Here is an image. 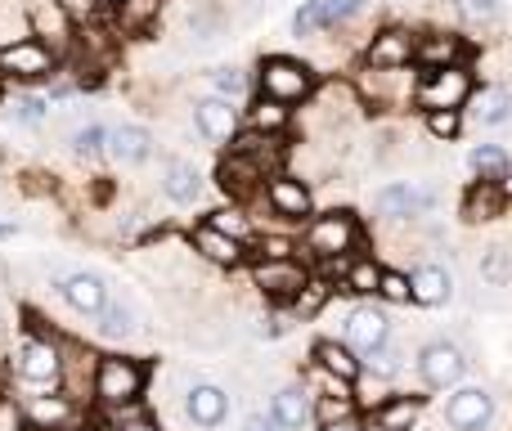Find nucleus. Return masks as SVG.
<instances>
[{"label":"nucleus","mask_w":512,"mask_h":431,"mask_svg":"<svg viewBox=\"0 0 512 431\" xmlns=\"http://www.w3.org/2000/svg\"><path fill=\"white\" fill-rule=\"evenodd\" d=\"M445 418H450V427H459V431H481L490 418H495V396H490L486 387H463L450 396Z\"/></svg>","instance_id":"f8f14e48"},{"label":"nucleus","mask_w":512,"mask_h":431,"mask_svg":"<svg viewBox=\"0 0 512 431\" xmlns=\"http://www.w3.org/2000/svg\"><path fill=\"white\" fill-rule=\"evenodd\" d=\"M54 5L72 18V27H86V23H95V18H99L104 0H54Z\"/></svg>","instance_id":"37998d69"},{"label":"nucleus","mask_w":512,"mask_h":431,"mask_svg":"<svg viewBox=\"0 0 512 431\" xmlns=\"http://www.w3.org/2000/svg\"><path fill=\"white\" fill-rule=\"evenodd\" d=\"M194 126L207 144H230L239 135V108L225 95H207L194 104Z\"/></svg>","instance_id":"1a4fd4ad"},{"label":"nucleus","mask_w":512,"mask_h":431,"mask_svg":"<svg viewBox=\"0 0 512 431\" xmlns=\"http://www.w3.org/2000/svg\"><path fill=\"white\" fill-rule=\"evenodd\" d=\"M261 81V95L279 99V104H301V99L315 95V68L301 59H288V54H270L256 72Z\"/></svg>","instance_id":"f03ea898"},{"label":"nucleus","mask_w":512,"mask_h":431,"mask_svg":"<svg viewBox=\"0 0 512 431\" xmlns=\"http://www.w3.org/2000/svg\"><path fill=\"white\" fill-rule=\"evenodd\" d=\"M117 431H162V427L153 423V418H126V423L117 427Z\"/></svg>","instance_id":"3c124183"},{"label":"nucleus","mask_w":512,"mask_h":431,"mask_svg":"<svg viewBox=\"0 0 512 431\" xmlns=\"http://www.w3.org/2000/svg\"><path fill=\"white\" fill-rule=\"evenodd\" d=\"M504 207H508V194L499 189V180H477V185L468 189V198H463V220H472V225L499 220Z\"/></svg>","instance_id":"4be33fe9"},{"label":"nucleus","mask_w":512,"mask_h":431,"mask_svg":"<svg viewBox=\"0 0 512 431\" xmlns=\"http://www.w3.org/2000/svg\"><path fill=\"white\" fill-rule=\"evenodd\" d=\"M414 99L423 113H432V108H463L472 99L468 68H463V63H454V68H423V81H418Z\"/></svg>","instance_id":"20e7f679"},{"label":"nucleus","mask_w":512,"mask_h":431,"mask_svg":"<svg viewBox=\"0 0 512 431\" xmlns=\"http://www.w3.org/2000/svg\"><path fill=\"white\" fill-rule=\"evenodd\" d=\"M378 297H387V301H396V306H405V301H409V279H405L400 270H382Z\"/></svg>","instance_id":"a18cd8bd"},{"label":"nucleus","mask_w":512,"mask_h":431,"mask_svg":"<svg viewBox=\"0 0 512 431\" xmlns=\"http://www.w3.org/2000/svg\"><path fill=\"white\" fill-rule=\"evenodd\" d=\"M207 225H216L221 234L239 238V243H252V216L243 212V207H221V212L207 216Z\"/></svg>","instance_id":"c9c22d12"},{"label":"nucleus","mask_w":512,"mask_h":431,"mask_svg":"<svg viewBox=\"0 0 512 431\" xmlns=\"http://www.w3.org/2000/svg\"><path fill=\"white\" fill-rule=\"evenodd\" d=\"M14 369H18V378H23V382L45 387V382H54L63 373V351L50 342V337H27V342L18 346Z\"/></svg>","instance_id":"6e6552de"},{"label":"nucleus","mask_w":512,"mask_h":431,"mask_svg":"<svg viewBox=\"0 0 512 431\" xmlns=\"http://www.w3.org/2000/svg\"><path fill=\"white\" fill-rule=\"evenodd\" d=\"M185 414H189V423H198V427H221L225 414H230V391L216 387V382H198L185 396Z\"/></svg>","instance_id":"f3484780"},{"label":"nucleus","mask_w":512,"mask_h":431,"mask_svg":"<svg viewBox=\"0 0 512 431\" xmlns=\"http://www.w3.org/2000/svg\"><path fill=\"white\" fill-rule=\"evenodd\" d=\"M117 5H126V0H104V9H117Z\"/></svg>","instance_id":"4d7b16f0"},{"label":"nucleus","mask_w":512,"mask_h":431,"mask_svg":"<svg viewBox=\"0 0 512 431\" xmlns=\"http://www.w3.org/2000/svg\"><path fill=\"white\" fill-rule=\"evenodd\" d=\"M95 319H99V333L113 337V342H117V337H131V333H135V310L126 306V301H113V297H108V306L99 310Z\"/></svg>","instance_id":"473e14b6"},{"label":"nucleus","mask_w":512,"mask_h":431,"mask_svg":"<svg viewBox=\"0 0 512 431\" xmlns=\"http://www.w3.org/2000/svg\"><path fill=\"white\" fill-rule=\"evenodd\" d=\"M270 414L279 418V427H283V431L306 427V423H310V414H315V405H310V391H306V387H283V391H274Z\"/></svg>","instance_id":"393cba45"},{"label":"nucleus","mask_w":512,"mask_h":431,"mask_svg":"<svg viewBox=\"0 0 512 431\" xmlns=\"http://www.w3.org/2000/svg\"><path fill=\"white\" fill-rule=\"evenodd\" d=\"M0 238H14V225H9V220H0Z\"/></svg>","instance_id":"6e6d98bb"},{"label":"nucleus","mask_w":512,"mask_h":431,"mask_svg":"<svg viewBox=\"0 0 512 431\" xmlns=\"http://www.w3.org/2000/svg\"><path fill=\"white\" fill-rule=\"evenodd\" d=\"M373 418H378L382 427H391V431H409L414 427V418H418V400L400 396V400H391V405H382Z\"/></svg>","instance_id":"e433bc0d"},{"label":"nucleus","mask_w":512,"mask_h":431,"mask_svg":"<svg viewBox=\"0 0 512 431\" xmlns=\"http://www.w3.org/2000/svg\"><path fill=\"white\" fill-rule=\"evenodd\" d=\"M54 68H59V54H54L45 41H36V36H23V41L0 45V77L45 81V77H54Z\"/></svg>","instance_id":"39448f33"},{"label":"nucleus","mask_w":512,"mask_h":431,"mask_svg":"<svg viewBox=\"0 0 512 431\" xmlns=\"http://www.w3.org/2000/svg\"><path fill=\"white\" fill-rule=\"evenodd\" d=\"M292 32H297V36H315V32H319V9H315V0H306V5L297 9V18H292Z\"/></svg>","instance_id":"de8ad7c7"},{"label":"nucleus","mask_w":512,"mask_h":431,"mask_svg":"<svg viewBox=\"0 0 512 431\" xmlns=\"http://www.w3.org/2000/svg\"><path fill=\"white\" fill-rule=\"evenodd\" d=\"M454 297V274L445 265H418L409 274V301L418 306H445Z\"/></svg>","instance_id":"6ab92c4d"},{"label":"nucleus","mask_w":512,"mask_h":431,"mask_svg":"<svg viewBox=\"0 0 512 431\" xmlns=\"http://www.w3.org/2000/svg\"><path fill=\"white\" fill-rule=\"evenodd\" d=\"M310 274L301 270L292 256H261L252 265V283L265 292L270 301H297V292L306 288Z\"/></svg>","instance_id":"423d86ee"},{"label":"nucleus","mask_w":512,"mask_h":431,"mask_svg":"<svg viewBox=\"0 0 512 431\" xmlns=\"http://www.w3.org/2000/svg\"><path fill=\"white\" fill-rule=\"evenodd\" d=\"M189 243H194V252L203 256V261H212V265H225V270H234V265L243 261V247L248 243H239V238H230V234H221L216 225H198L194 234H189Z\"/></svg>","instance_id":"a211bd4d"},{"label":"nucleus","mask_w":512,"mask_h":431,"mask_svg":"<svg viewBox=\"0 0 512 431\" xmlns=\"http://www.w3.org/2000/svg\"><path fill=\"white\" fill-rule=\"evenodd\" d=\"M149 153H153V135L144 126H117L108 135V158L122 162V167H140V162H149Z\"/></svg>","instance_id":"412c9836"},{"label":"nucleus","mask_w":512,"mask_h":431,"mask_svg":"<svg viewBox=\"0 0 512 431\" xmlns=\"http://www.w3.org/2000/svg\"><path fill=\"white\" fill-rule=\"evenodd\" d=\"M355 243H360V220L351 212H324L306 225V252H315L319 261L351 256Z\"/></svg>","instance_id":"7ed1b4c3"},{"label":"nucleus","mask_w":512,"mask_h":431,"mask_svg":"<svg viewBox=\"0 0 512 431\" xmlns=\"http://www.w3.org/2000/svg\"><path fill=\"white\" fill-rule=\"evenodd\" d=\"M512 117V95L504 86H486L481 95H472V122L481 126H504Z\"/></svg>","instance_id":"cd10ccee"},{"label":"nucleus","mask_w":512,"mask_h":431,"mask_svg":"<svg viewBox=\"0 0 512 431\" xmlns=\"http://www.w3.org/2000/svg\"><path fill=\"white\" fill-rule=\"evenodd\" d=\"M59 292H63V301H68L77 315H99V310L108 306V283L99 279V274H90V270L63 274V279H59Z\"/></svg>","instance_id":"4468645a"},{"label":"nucleus","mask_w":512,"mask_h":431,"mask_svg":"<svg viewBox=\"0 0 512 431\" xmlns=\"http://www.w3.org/2000/svg\"><path fill=\"white\" fill-rule=\"evenodd\" d=\"M288 122H292L288 104H279V99H270V95H261L248 108V126L252 131H261V135H283L288 131Z\"/></svg>","instance_id":"c85d7f7f"},{"label":"nucleus","mask_w":512,"mask_h":431,"mask_svg":"<svg viewBox=\"0 0 512 431\" xmlns=\"http://www.w3.org/2000/svg\"><path fill=\"white\" fill-rule=\"evenodd\" d=\"M342 418H351V396H346V391H337V396H319V427L342 423Z\"/></svg>","instance_id":"c03bdc74"},{"label":"nucleus","mask_w":512,"mask_h":431,"mask_svg":"<svg viewBox=\"0 0 512 431\" xmlns=\"http://www.w3.org/2000/svg\"><path fill=\"white\" fill-rule=\"evenodd\" d=\"M108 126L104 122H86V126H77V131H72V153H77V158H104L108 153Z\"/></svg>","instance_id":"2f4dec72"},{"label":"nucleus","mask_w":512,"mask_h":431,"mask_svg":"<svg viewBox=\"0 0 512 431\" xmlns=\"http://www.w3.org/2000/svg\"><path fill=\"white\" fill-rule=\"evenodd\" d=\"M463 18H472V23H490V18H499V9H504V0H459Z\"/></svg>","instance_id":"49530a36"},{"label":"nucleus","mask_w":512,"mask_h":431,"mask_svg":"<svg viewBox=\"0 0 512 431\" xmlns=\"http://www.w3.org/2000/svg\"><path fill=\"white\" fill-rule=\"evenodd\" d=\"M468 167L477 171L481 180H504L512 162H508V153L499 149V144H477V149L468 153Z\"/></svg>","instance_id":"7c9ffc66"},{"label":"nucleus","mask_w":512,"mask_h":431,"mask_svg":"<svg viewBox=\"0 0 512 431\" xmlns=\"http://www.w3.org/2000/svg\"><path fill=\"white\" fill-rule=\"evenodd\" d=\"M319 431H360V423H355V418H342V423H324Z\"/></svg>","instance_id":"603ef678"},{"label":"nucleus","mask_w":512,"mask_h":431,"mask_svg":"<svg viewBox=\"0 0 512 431\" xmlns=\"http://www.w3.org/2000/svg\"><path fill=\"white\" fill-rule=\"evenodd\" d=\"M328 297H333V283H328V279H306V288L297 292V301H292V306H297L301 319H310V315H319V306H324Z\"/></svg>","instance_id":"58836bf2"},{"label":"nucleus","mask_w":512,"mask_h":431,"mask_svg":"<svg viewBox=\"0 0 512 431\" xmlns=\"http://www.w3.org/2000/svg\"><path fill=\"white\" fill-rule=\"evenodd\" d=\"M360 431H391V427H382L378 418H369V423H360Z\"/></svg>","instance_id":"864d4df0"},{"label":"nucleus","mask_w":512,"mask_h":431,"mask_svg":"<svg viewBox=\"0 0 512 431\" xmlns=\"http://www.w3.org/2000/svg\"><path fill=\"white\" fill-rule=\"evenodd\" d=\"M144 364L126 360V355H104L95 364V400L104 409H126L144 396Z\"/></svg>","instance_id":"f257e3e1"},{"label":"nucleus","mask_w":512,"mask_h":431,"mask_svg":"<svg viewBox=\"0 0 512 431\" xmlns=\"http://www.w3.org/2000/svg\"><path fill=\"white\" fill-rule=\"evenodd\" d=\"M243 431H283V427H279V418H274V414H248Z\"/></svg>","instance_id":"09e8293b"},{"label":"nucleus","mask_w":512,"mask_h":431,"mask_svg":"<svg viewBox=\"0 0 512 431\" xmlns=\"http://www.w3.org/2000/svg\"><path fill=\"white\" fill-rule=\"evenodd\" d=\"M427 131H432L436 140H454V135L463 131V113L459 108H432V113H427Z\"/></svg>","instance_id":"a19ab883"},{"label":"nucleus","mask_w":512,"mask_h":431,"mask_svg":"<svg viewBox=\"0 0 512 431\" xmlns=\"http://www.w3.org/2000/svg\"><path fill=\"white\" fill-rule=\"evenodd\" d=\"M265 180H270V176L256 167L248 153H234V149H230V158L221 162V189H225L230 198H252L256 189H265Z\"/></svg>","instance_id":"aec40b11"},{"label":"nucleus","mask_w":512,"mask_h":431,"mask_svg":"<svg viewBox=\"0 0 512 431\" xmlns=\"http://www.w3.org/2000/svg\"><path fill=\"white\" fill-rule=\"evenodd\" d=\"M378 279H382V270L369 261V256H351V261H346L342 288L346 292H378Z\"/></svg>","instance_id":"72a5a7b5"},{"label":"nucleus","mask_w":512,"mask_h":431,"mask_svg":"<svg viewBox=\"0 0 512 431\" xmlns=\"http://www.w3.org/2000/svg\"><path fill=\"white\" fill-rule=\"evenodd\" d=\"M27 27H32L36 41H45L54 54L72 41V18L63 14L54 0H36V5H27Z\"/></svg>","instance_id":"dca6fc26"},{"label":"nucleus","mask_w":512,"mask_h":431,"mask_svg":"<svg viewBox=\"0 0 512 431\" xmlns=\"http://www.w3.org/2000/svg\"><path fill=\"white\" fill-rule=\"evenodd\" d=\"M265 203H270V212L283 216V220H306L310 207H315V198H310V185H306V180L274 171V176L265 180Z\"/></svg>","instance_id":"9d476101"},{"label":"nucleus","mask_w":512,"mask_h":431,"mask_svg":"<svg viewBox=\"0 0 512 431\" xmlns=\"http://www.w3.org/2000/svg\"><path fill=\"white\" fill-rule=\"evenodd\" d=\"M261 256H292L288 238H261Z\"/></svg>","instance_id":"8fccbe9b"},{"label":"nucleus","mask_w":512,"mask_h":431,"mask_svg":"<svg viewBox=\"0 0 512 431\" xmlns=\"http://www.w3.org/2000/svg\"><path fill=\"white\" fill-rule=\"evenodd\" d=\"M499 189H504V194L512 198V167H508V176H504V180H499Z\"/></svg>","instance_id":"5fc2aeb1"},{"label":"nucleus","mask_w":512,"mask_h":431,"mask_svg":"<svg viewBox=\"0 0 512 431\" xmlns=\"http://www.w3.org/2000/svg\"><path fill=\"white\" fill-rule=\"evenodd\" d=\"M59 431H68V427H59Z\"/></svg>","instance_id":"13d9d810"},{"label":"nucleus","mask_w":512,"mask_h":431,"mask_svg":"<svg viewBox=\"0 0 512 431\" xmlns=\"http://www.w3.org/2000/svg\"><path fill=\"white\" fill-rule=\"evenodd\" d=\"M315 360H319V369H324L328 378L346 382V387H351V382L360 378V369H364V360H355V351L346 342H319L315 346Z\"/></svg>","instance_id":"a878e982"},{"label":"nucleus","mask_w":512,"mask_h":431,"mask_svg":"<svg viewBox=\"0 0 512 431\" xmlns=\"http://www.w3.org/2000/svg\"><path fill=\"white\" fill-rule=\"evenodd\" d=\"M364 369H369V373H378V378H396V373H400V351H396V346H378V351H369V355H364Z\"/></svg>","instance_id":"79ce46f5"},{"label":"nucleus","mask_w":512,"mask_h":431,"mask_svg":"<svg viewBox=\"0 0 512 431\" xmlns=\"http://www.w3.org/2000/svg\"><path fill=\"white\" fill-rule=\"evenodd\" d=\"M387 342H391V319L382 315L378 306H355L351 319H346V346L360 351V355H369Z\"/></svg>","instance_id":"9b49d317"},{"label":"nucleus","mask_w":512,"mask_h":431,"mask_svg":"<svg viewBox=\"0 0 512 431\" xmlns=\"http://www.w3.org/2000/svg\"><path fill=\"white\" fill-rule=\"evenodd\" d=\"M414 59L423 63V68H454V63H463V41L450 32L423 36V41L414 45Z\"/></svg>","instance_id":"bb28decb"},{"label":"nucleus","mask_w":512,"mask_h":431,"mask_svg":"<svg viewBox=\"0 0 512 431\" xmlns=\"http://www.w3.org/2000/svg\"><path fill=\"white\" fill-rule=\"evenodd\" d=\"M50 117V99L45 95H18L14 99V122L18 126H41Z\"/></svg>","instance_id":"ea45409f"},{"label":"nucleus","mask_w":512,"mask_h":431,"mask_svg":"<svg viewBox=\"0 0 512 431\" xmlns=\"http://www.w3.org/2000/svg\"><path fill=\"white\" fill-rule=\"evenodd\" d=\"M212 86H216V95H225V99H234V104H239L243 95H248V72L243 68H234V63H225V68H216L212 72Z\"/></svg>","instance_id":"4c0bfd02"},{"label":"nucleus","mask_w":512,"mask_h":431,"mask_svg":"<svg viewBox=\"0 0 512 431\" xmlns=\"http://www.w3.org/2000/svg\"><path fill=\"white\" fill-rule=\"evenodd\" d=\"M23 418L36 431H59V427L72 423V400L68 396H27Z\"/></svg>","instance_id":"b1692460"},{"label":"nucleus","mask_w":512,"mask_h":431,"mask_svg":"<svg viewBox=\"0 0 512 431\" xmlns=\"http://www.w3.org/2000/svg\"><path fill=\"white\" fill-rule=\"evenodd\" d=\"M414 45H418L414 32H405V27H387V32H378L369 41L364 59H369V68H409V63H414Z\"/></svg>","instance_id":"2eb2a0df"},{"label":"nucleus","mask_w":512,"mask_h":431,"mask_svg":"<svg viewBox=\"0 0 512 431\" xmlns=\"http://www.w3.org/2000/svg\"><path fill=\"white\" fill-rule=\"evenodd\" d=\"M432 207H436V194L414 185V180H396V185L378 189V198H373V212L387 220H414V216H427Z\"/></svg>","instance_id":"0eeeda50"},{"label":"nucleus","mask_w":512,"mask_h":431,"mask_svg":"<svg viewBox=\"0 0 512 431\" xmlns=\"http://www.w3.org/2000/svg\"><path fill=\"white\" fill-rule=\"evenodd\" d=\"M463 369H468V360L454 342H432L418 355V373H423L427 387H450V382L463 378Z\"/></svg>","instance_id":"ddd939ff"},{"label":"nucleus","mask_w":512,"mask_h":431,"mask_svg":"<svg viewBox=\"0 0 512 431\" xmlns=\"http://www.w3.org/2000/svg\"><path fill=\"white\" fill-rule=\"evenodd\" d=\"M315 9H319V32H333V27L351 23L360 14L364 0H315Z\"/></svg>","instance_id":"f704fd0d"},{"label":"nucleus","mask_w":512,"mask_h":431,"mask_svg":"<svg viewBox=\"0 0 512 431\" xmlns=\"http://www.w3.org/2000/svg\"><path fill=\"white\" fill-rule=\"evenodd\" d=\"M162 194H167L171 203H194V198L203 194V176H198L194 162L171 158L167 167H162Z\"/></svg>","instance_id":"5701e85b"},{"label":"nucleus","mask_w":512,"mask_h":431,"mask_svg":"<svg viewBox=\"0 0 512 431\" xmlns=\"http://www.w3.org/2000/svg\"><path fill=\"white\" fill-rule=\"evenodd\" d=\"M158 14L162 0H126V5H117V27L122 32H149L158 23Z\"/></svg>","instance_id":"c756f323"}]
</instances>
